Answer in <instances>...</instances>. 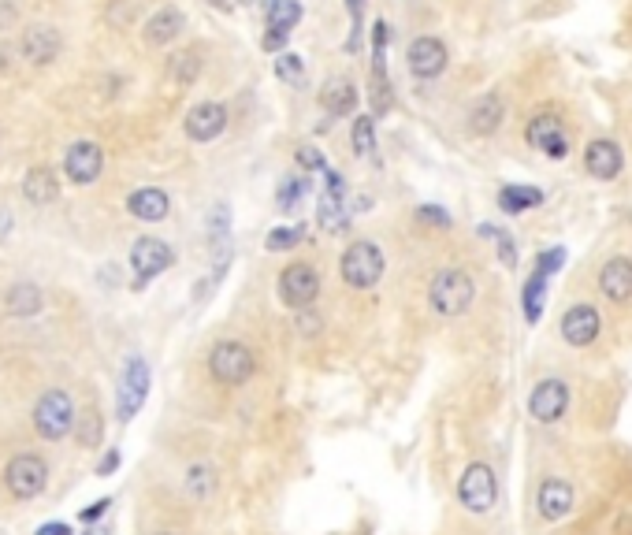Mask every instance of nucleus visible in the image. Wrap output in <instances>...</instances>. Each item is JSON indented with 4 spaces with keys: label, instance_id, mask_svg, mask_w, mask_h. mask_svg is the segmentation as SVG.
Wrapping results in <instances>:
<instances>
[{
    "label": "nucleus",
    "instance_id": "obj_1",
    "mask_svg": "<svg viewBox=\"0 0 632 535\" xmlns=\"http://www.w3.org/2000/svg\"><path fill=\"white\" fill-rule=\"evenodd\" d=\"M476 298V283L465 268H439L428 283V305L439 316H461Z\"/></svg>",
    "mask_w": 632,
    "mask_h": 535
},
{
    "label": "nucleus",
    "instance_id": "obj_2",
    "mask_svg": "<svg viewBox=\"0 0 632 535\" xmlns=\"http://www.w3.org/2000/svg\"><path fill=\"white\" fill-rule=\"evenodd\" d=\"M253 372H257V353L246 342L224 339L209 350V376L220 387H242L253 379Z\"/></svg>",
    "mask_w": 632,
    "mask_h": 535
},
{
    "label": "nucleus",
    "instance_id": "obj_3",
    "mask_svg": "<svg viewBox=\"0 0 632 535\" xmlns=\"http://www.w3.org/2000/svg\"><path fill=\"white\" fill-rule=\"evenodd\" d=\"M383 268H387V261H383L380 246L369 242V238L350 242V246L343 249V257H339V275H343L346 287H354V290L376 287L383 279Z\"/></svg>",
    "mask_w": 632,
    "mask_h": 535
},
{
    "label": "nucleus",
    "instance_id": "obj_4",
    "mask_svg": "<svg viewBox=\"0 0 632 535\" xmlns=\"http://www.w3.org/2000/svg\"><path fill=\"white\" fill-rule=\"evenodd\" d=\"M458 502L469 513H491L499 502V476L488 461H469L458 480Z\"/></svg>",
    "mask_w": 632,
    "mask_h": 535
},
{
    "label": "nucleus",
    "instance_id": "obj_5",
    "mask_svg": "<svg viewBox=\"0 0 632 535\" xmlns=\"http://www.w3.org/2000/svg\"><path fill=\"white\" fill-rule=\"evenodd\" d=\"M34 431H38L41 439H49V443H60L67 431L75 428V402H71V394L67 391H45L34 405Z\"/></svg>",
    "mask_w": 632,
    "mask_h": 535
},
{
    "label": "nucleus",
    "instance_id": "obj_6",
    "mask_svg": "<svg viewBox=\"0 0 632 535\" xmlns=\"http://www.w3.org/2000/svg\"><path fill=\"white\" fill-rule=\"evenodd\" d=\"M4 487H8V495L19 498V502L38 498L41 491L49 487V465H45V457L15 454L12 461H8V469H4Z\"/></svg>",
    "mask_w": 632,
    "mask_h": 535
},
{
    "label": "nucleus",
    "instance_id": "obj_7",
    "mask_svg": "<svg viewBox=\"0 0 632 535\" xmlns=\"http://www.w3.org/2000/svg\"><path fill=\"white\" fill-rule=\"evenodd\" d=\"M279 301L302 313V309H313V301L320 298V272H316L309 261H294L279 272Z\"/></svg>",
    "mask_w": 632,
    "mask_h": 535
},
{
    "label": "nucleus",
    "instance_id": "obj_8",
    "mask_svg": "<svg viewBox=\"0 0 632 535\" xmlns=\"http://www.w3.org/2000/svg\"><path fill=\"white\" fill-rule=\"evenodd\" d=\"M175 264V249L157 235H142L131 246V272H134V290L149 287L157 275H164Z\"/></svg>",
    "mask_w": 632,
    "mask_h": 535
},
{
    "label": "nucleus",
    "instance_id": "obj_9",
    "mask_svg": "<svg viewBox=\"0 0 632 535\" xmlns=\"http://www.w3.org/2000/svg\"><path fill=\"white\" fill-rule=\"evenodd\" d=\"M149 365H145V357H127V365H123V376H119V398H116V417L127 424V420L138 417V409L145 405L149 398Z\"/></svg>",
    "mask_w": 632,
    "mask_h": 535
},
{
    "label": "nucleus",
    "instance_id": "obj_10",
    "mask_svg": "<svg viewBox=\"0 0 632 535\" xmlns=\"http://www.w3.org/2000/svg\"><path fill=\"white\" fill-rule=\"evenodd\" d=\"M525 142L551 160L569 157V131L566 123H562V116H554V112H536V116L528 119Z\"/></svg>",
    "mask_w": 632,
    "mask_h": 535
},
{
    "label": "nucleus",
    "instance_id": "obj_11",
    "mask_svg": "<svg viewBox=\"0 0 632 535\" xmlns=\"http://www.w3.org/2000/svg\"><path fill=\"white\" fill-rule=\"evenodd\" d=\"M569 409V383L558 376L540 379L528 394V417L536 424H558Z\"/></svg>",
    "mask_w": 632,
    "mask_h": 535
},
{
    "label": "nucleus",
    "instance_id": "obj_12",
    "mask_svg": "<svg viewBox=\"0 0 632 535\" xmlns=\"http://www.w3.org/2000/svg\"><path fill=\"white\" fill-rule=\"evenodd\" d=\"M447 45L439 38H432V34H424V38H413L406 49V64H409V75L413 79H439L443 71H447Z\"/></svg>",
    "mask_w": 632,
    "mask_h": 535
},
{
    "label": "nucleus",
    "instance_id": "obj_13",
    "mask_svg": "<svg viewBox=\"0 0 632 535\" xmlns=\"http://www.w3.org/2000/svg\"><path fill=\"white\" fill-rule=\"evenodd\" d=\"M558 331H562V339H566L569 346L584 350V346H592V342L599 339V331H603V316H599V309H595V305H584V301H577V305H569L566 313H562V320H558Z\"/></svg>",
    "mask_w": 632,
    "mask_h": 535
},
{
    "label": "nucleus",
    "instance_id": "obj_14",
    "mask_svg": "<svg viewBox=\"0 0 632 535\" xmlns=\"http://www.w3.org/2000/svg\"><path fill=\"white\" fill-rule=\"evenodd\" d=\"M573 509H577L573 483L562 480V476H547V480L540 483V491H536V513H540L547 524H558V521H566Z\"/></svg>",
    "mask_w": 632,
    "mask_h": 535
},
{
    "label": "nucleus",
    "instance_id": "obj_15",
    "mask_svg": "<svg viewBox=\"0 0 632 535\" xmlns=\"http://www.w3.org/2000/svg\"><path fill=\"white\" fill-rule=\"evenodd\" d=\"M101 168H105V149L97 142H75L67 149L64 157V175L75 186H90L101 179Z\"/></svg>",
    "mask_w": 632,
    "mask_h": 535
},
{
    "label": "nucleus",
    "instance_id": "obj_16",
    "mask_svg": "<svg viewBox=\"0 0 632 535\" xmlns=\"http://www.w3.org/2000/svg\"><path fill=\"white\" fill-rule=\"evenodd\" d=\"M183 127L190 142H216L227 131V108L220 101H201L186 112Z\"/></svg>",
    "mask_w": 632,
    "mask_h": 535
},
{
    "label": "nucleus",
    "instance_id": "obj_17",
    "mask_svg": "<svg viewBox=\"0 0 632 535\" xmlns=\"http://www.w3.org/2000/svg\"><path fill=\"white\" fill-rule=\"evenodd\" d=\"M621 168H625V153H621L618 142H610V138H595L588 142L584 149V171L599 179V183H610V179H618Z\"/></svg>",
    "mask_w": 632,
    "mask_h": 535
},
{
    "label": "nucleus",
    "instance_id": "obj_18",
    "mask_svg": "<svg viewBox=\"0 0 632 535\" xmlns=\"http://www.w3.org/2000/svg\"><path fill=\"white\" fill-rule=\"evenodd\" d=\"M64 49V38H60V30L56 27H27L23 30V38H19V53L23 60L34 67H45L53 64L56 56Z\"/></svg>",
    "mask_w": 632,
    "mask_h": 535
},
{
    "label": "nucleus",
    "instance_id": "obj_19",
    "mask_svg": "<svg viewBox=\"0 0 632 535\" xmlns=\"http://www.w3.org/2000/svg\"><path fill=\"white\" fill-rule=\"evenodd\" d=\"M599 290L614 305H625L632 298V257H610L599 268Z\"/></svg>",
    "mask_w": 632,
    "mask_h": 535
},
{
    "label": "nucleus",
    "instance_id": "obj_20",
    "mask_svg": "<svg viewBox=\"0 0 632 535\" xmlns=\"http://www.w3.org/2000/svg\"><path fill=\"white\" fill-rule=\"evenodd\" d=\"M127 212H131L134 220L160 223V220H168V212H172V197L164 194L160 186H142V190H134V194L127 197Z\"/></svg>",
    "mask_w": 632,
    "mask_h": 535
},
{
    "label": "nucleus",
    "instance_id": "obj_21",
    "mask_svg": "<svg viewBox=\"0 0 632 535\" xmlns=\"http://www.w3.org/2000/svg\"><path fill=\"white\" fill-rule=\"evenodd\" d=\"M502 119H506V101H502V93L491 90L469 108V131L488 138V134H495L502 127Z\"/></svg>",
    "mask_w": 632,
    "mask_h": 535
},
{
    "label": "nucleus",
    "instance_id": "obj_22",
    "mask_svg": "<svg viewBox=\"0 0 632 535\" xmlns=\"http://www.w3.org/2000/svg\"><path fill=\"white\" fill-rule=\"evenodd\" d=\"M320 108L328 112V119L350 116L357 108V86L350 79H335V82H324V90H320Z\"/></svg>",
    "mask_w": 632,
    "mask_h": 535
},
{
    "label": "nucleus",
    "instance_id": "obj_23",
    "mask_svg": "<svg viewBox=\"0 0 632 535\" xmlns=\"http://www.w3.org/2000/svg\"><path fill=\"white\" fill-rule=\"evenodd\" d=\"M186 27V15L179 12V8H160V12L149 15V23H145V41L149 45H168V41H175L179 34H183Z\"/></svg>",
    "mask_w": 632,
    "mask_h": 535
},
{
    "label": "nucleus",
    "instance_id": "obj_24",
    "mask_svg": "<svg viewBox=\"0 0 632 535\" xmlns=\"http://www.w3.org/2000/svg\"><path fill=\"white\" fill-rule=\"evenodd\" d=\"M4 309H8V316H19V320L38 316L45 309V294H41L38 283H12L4 294Z\"/></svg>",
    "mask_w": 632,
    "mask_h": 535
},
{
    "label": "nucleus",
    "instance_id": "obj_25",
    "mask_svg": "<svg viewBox=\"0 0 632 535\" xmlns=\"http://www.w3.org/2000/svg\"><path fill=\"white\" fill-rule=\"evenodd\" d=\"M369 101H372V116H387V112H391V105H395L391 79H387V53H372Z\"/></svg>",
    "mask_w": 632,
    "mask_h": 535
},
{
    "label": "nucleus",
    "instance_id": "obj_26",
    "mask_svg": "<svg viewBox=\"0 0 632 535\" xmlns=\"http://www.w3.org/2000/svg\"><path fill=\"white\" fill-rule=\"evenodd\" d=\"M543 205V190L540 186H528V183H510L499 190V209L506 216H521V212L536 209Z\"/></svg>",
    "mask_w": 632,
    "mask_h": 535
},
{
    "label": "nucleus",
    "instance_id": "obj_27",
    "mask_svg": "<svg viewBox=\"0 0 632 535\" xmlns=\"http://www.w3.org/2000/svg\"><path fill=\"white\" fill-rule=\"evenodd\" d=\"M60 194V179H56L53 168H30L27 179H23V197L30 205H49Z\"/></svg>",
    "mask_w": 632,
    "mask_h": 535
},
{
    "label": "nucleus",
    "instance_id": "obj_28",
    "mask_svg": "<svg viewBox=\"0 0 632 535\" xmlns=\"http://www.w3.org/2000/svg\"><path fill=\"white\" fill-rule=\"evenodd\" d=\"M547 287H551V275L532 272L525 279V290H521V309H525V324H540L543 320V301H547Z\"/></svg>",
    "mask_w": 632,
    "mask_h": 535
},
{
    "label": "nucleus",
    "instance_id": "obj_29",
    "mask_svg": "<svg viewBox=\"0 0 632 535\" xmlns=\"http://www.w3.org/2000/svg\"><path fill=\"white\" fill-rule=\"evenodd\" d=\"M309 190H313L309 171H290V175H283V179H279V186H276L279 212H294L305 201V194H309Z\"/></svg>",
    "mask_w": 632,
    "mask_h": 535
},
{
    "label": "nucleus",
    "instance_id": "obj_30",
    "mask_svg": "<svg viewBox=\"0 0 632 535\" xmlns=\"http://www.w3.org/2000/svg\"><path fill=\"white\" fill-rule=\"evenodd\" d=\"M354 209H346V197H335V194H324L320 197V205H316V223H320V231H343L346 223H350Z\"/></svg>",
    "mask_w": 632,
    "mask_h": 535
},
{
    "label": "nucleus",
    "instance_id": "obj_31",
    "mask_svg": "<svg viewBox=\"0 0 632 535\" xmlns=\"http://www.w3.org/2000/svg\"><path fill=\"white\" fill-rule=\"evenodd\" d=\"M186 483V495L194 498V502H209L216 495V469H212L209 461H198V465H190L183 476Z\"/></svg>",
    "mask_w": 632,
    "mask_h": 535
},
{
    "label": "nucleus",
    "instance_id": "obj_32",
    "mask_svg": "<svg viewBox=\"0 0 632 535\" xmlns=\"http://www.w3.org/2000/svg\"><path fill=\"white\" fill-rule=\"evenodd\" d=\"M350 145L357 157H372L376 153V116H357L350 127Z\"/></svg>",
    "mask_w": 632,
    "mask_h": 535
},
{
    "label": "nucleus",
    "instance_id": "obj_33",
    "mask_svg": "<svg viewBox=\"0 0 632 535\" xmlns=\"http://www.w3.org/2000/svg\"><path fill=\"white\" fill-rule=\"evenodd\" d=\"M302 23V4L298 0H268V27L294 30Z\"/></svg>",
    "mask_w": 632,
    "mask_h": 535
},
{
    "label": "nucleus",
    "instance_id": "obj_34",
    "mask_svg": "<svg viewBox=\"0 0 632 535\" xmlns=\"http://www.w3.org/2000/svg\"><path fill=\"white\" fill-rule=\"evenodd\" d=\"M305 238V223H290V227H272L268 231V238H264V249L268 253H287V249H294L298 242Z\"/></svg>",
    "mask_w": 632,
    "mask_h": 535
},
{
    "label": "nucleus",
    "instance_id": "obj_35",
    "mask_svg": "<svg viewBox=\"0 0 632 535\" xmlns=\"http://www.w3.org/2000/svg\"><path fill=\"white\" fill-rule=\"evenodd\" d=\"M168 75H172V82H179V86H190V82H198V75H201V56L198 53H175L172 64H168Z\"/></svg>",
    "mask_w": 632,
    "mask_h": 535
},
{
    "label": "nucleus",
    "instance_id": "obj_36",
    "mask_svg": "<svg viewBox=\"0 0 632 535\" xmlns=\"http://www.w3.org/2000/svg\"><path fill=\"white\" fill-rule=\"evenodd\" d=\"M276 79L287 86H302L305 82V60L298 53H279L276 56Z\"/></svg>",
    "mask_w": 632,
    "mask_h": 535
},
{
    "label": "nucleus",
    "instance_id": "obj_37",
    "mask_svg": "<svg viewBox=\"0 0 632 535\" xmlns=\"http://www.w3.org/2000/svg\"><path fill=\"white\" fill-rule=\"evenodd\" d=\"M205 231H209V246L227 242V238H231V205H212L209 220H205Z\"/></svg>",
    "mask_w": 632,
    "mask_h": 535
},
{
    "label": "nucleus",
    "instance_id": "obj_38",
    "mask_svg": "<svg viewBox=\"0 0 632 535\" xmlns=\"http://www.w3.org/2000/svg\"><path fill=\"white\" fill-rule=\"evenodd\" d=\"M101 431H105V420L97 409H86L79 417V446H97L101 443Z\"/></svg>",
    "mask_w": 632,
    "mask_h": 535
},
{
    "label": "nucleus",
    "instance_id": "obj_39",
    "mask_svg": "<svg viewBox=\"0 0 632 535\" xmlns=\"http://www.w3.org/2000/svg\"><path fill=\"white\" fill-rule=\"evenodd\" d=\"M562 264H566V249L562 246H551V249H543V253H536V272L551 275V279L562 272Z\"/></svg>",
    "mask_w": 632,
    "mask_h": 535
},
{
    "label": "nucleus",
    "instance_id": "obj_40",
    "mask_svg": "<svg viewBox=\"0 0 632 535\" xmlns=\"http://www.w3.org/2000/svg\"><path fill=\"white\" fill-rule=\"evenodd\" d=\"M346 12L354 19V30L346 38V53H357L361 49V15H365V0H346Z\"/></svg>",
    "mask_w": 632,
    "mask_h": 535
},
{
    "label": "nucleus",
    "instance_id": "obj_41",
    "mask_svg": "<svg viewBox=\"0 0 632 535\" xmlns=\"http://www.w3.org/2000/svg\"><path fill=\"white\" fill-rule=\"evenodd\" d=\"M294 160H298L302 171H328V160H324V153H320L316 145H302V149L294 153Z\"/></svg>",
    "mask_w": 632,
    "mask_h": 535
},
{
    "label": "nucleus",
    "instance_id": "obj_42",
    "mask_svg": "<svg viewBox=\"0 0 632 535\" xmlns=\"http://www.w3.org/2000/svg\"><path fill=\"white\" fill-rule=\"evenodd\" d=\"M495 249H499V264H502V268H510V272H514L517 261H521V253H517L514 235H506V231H502V235L495 238Z\"/></svg>",
    "mask_w": 632,
    "mask_h": 535
},
{
    "label": "nucleus",
    "instance_id": "obj_43",
    "mask_svg": "<svg viewBox=\"0 0 632 535\" xmlns=\"http://www.w3.org/2000/svg\"><path fill=\"white\" fill-rule=\"evenodd\" d=\"M287 41H290V30L268 27L264 30V38H261V49L264 53H283V49H287Z\"/></svg>",
    "mask_w": 632,
    "mask_h": 535
},
{
    "label": "nucleus",
    "instance_id": "obj_44",
    "mask_svg": "<svg viewBox=\"0 0 632 535\" xmlns=\"http://www.w3.org/2000/svg\"><path fill=\"white\" fill-rule=\"evenodd\" d=\"M294 327H298V335H305V339H316V335H320V327H324V320H320L313 309H302L298 320H294Z\"/></svg>",
    "mask_w": 632,
    "mask_h": 535
},
{
    "label": "nucleus",
    "instance_id": "obj_45",
    "mask_svg": "<svg viewBox=\"0 0 632 535\" xmlns=\"http://www.w3.org/2000/svg\"><path fill=\"white\" fill-rule=\"evenodd\" d=\"M417 220L421 223H432V227H450V212L447 209H439V205H421V209H417Z\"/></svg>",
    "mask_w": 632,
    "mask_h": 535
},
{
    "label": "nucleus",
    "instance_id": "obj_46",
    "mask_svg": "<svg viewBox=\"0 0 632 535\" xmlns=\"http://www.w3.org/2000/svg\"><path fill=\"white\" fill-rule=\"evenodd\" d=\"M324 194L346 197V175L343 171H335V168L324 171Z\"/></svg>",
    "mask_w": 632,
    "mask_h": 535
},
{
    "label": "nucleus",
    "instance_id": "obj_47",
    "mask_svg": "<svg viewBox=\"0 0 632 535\" xmlns=\"http://www.w3.org/2000/svg\"><path fill=\"white\" fill-rule=\"evenodd\" d=\"M108 506H112V498H97V502H90V506L82 509V513H79V521H82V524L101 521V517H105V513H108Z\"/></svg>",
    "mask_w": 632,
    "mask_h": 535
},
{
    "label": "nucleus",
    "instance_id": "obj_48",
    "mask_svg": "<svg viewBox=\"0 0 632 535\" xmlns=\"http://www.w3.org/2000/svg\"><path fill=\"white\" fill-rule=\"evenodd\" d=\"M119 469V450H108L101 461H97V476H112Z\"/></svg>",
    "mask_w": 632,
    "mask_h": 535
},
{
    "label": "nucleus",
    "instance_id": "obj_49",
    "mask_svg": "<svg viewBox=\"0 0 632 535\" xmlns=\"http://www.w3.org/2000/svg\"><path fill=\"white\" fill-rule=\"evenodd\" d=\"M34 535H71V524H64V521H53V524H41L38 532Z\"/></svg>",
    "mask_w": 632,
    "mask_h": 535
},
{
    "label": "nucleus",
    "instance_id": "obj_50",
    "mask_svg": "<svg viewBox=\"0 0 632 535\" xmlns=\"http://www.w3.org/2000/svg\"><path fill=\"white\" fill-rule=\"evenodd\" d=\"M476 235H484L488 242H495V238L502 235V227H495V223H480V227H476Z\"/></svg>",
    "mask_w": 632,
    "mask_h": 535
},
{
    "label": "nucleus",
    "instance_id": "obj_51",
    "mask_svg": "<svg viewBox=\"0 0 632 535\" xmlns=\"http://www.w3.org/2000/svg\"><path fill=\"white\" fill-rule=\"evenodd\" d=\"M19 53V49H12V45H0V71H8V56Z\"/></svg>",
    "mask_w": 632,
    "mask_h": 535
},
{
    "label": "nucleus",
    "instance_id": "obj_52",
    "mask_svg": "<svg viewBox=\"0 0 632 535\" xmlns=\"http://www.w3.org/2000/svg\"><path fill=\"white\" fill-rule=\"evenodd\" d=\"M205 4H212V8H220V12H231V0H205Z\"/></svg>",
    "mask_w": 632,
    "mask_h": 535
},
{
    "label": "nucleus",
    "instance_id": "obj_53",
    "mask_svg": "<svg viewBox=\"0 0 632 535\" xmlns=\"http://www.w3.org/2000/svg\"><path fill=\"white\" fill-rule=\"evenodd\" d=\"M86 535H112V532H108V528H90Z\"/></svg>",
    "mask_w": 632,
    "mask_h": 535
},
{
    "label": "nucleus",
    "instance_id": "obj_54",
    "mask_svg": "<svg viewBox=\"0 0 632 535\" xmlns=\"http://www.w3.org/2000/svg\"><path fill=\"white\" fill-rule=\"evenodd\" d=\"M153 535H175V532H153Z\"/></svg>",
    "mask_w": 632,
    "mask_h": 535
},
{
    "label": "nucleus",
    "instance_id": "obj_55",
    "mask_svg": "<svg viewBox=\"0 0 632 535\" xmlns=\"http://www.w3.org/2000/svg\"><path fill=\"white\" fill-rule=\"evenodd\" d=\"M242 4H253V0H242Z\"/></svg>",
    "mask_w": 632,
    "mask_h": 535
}]
</instances>
